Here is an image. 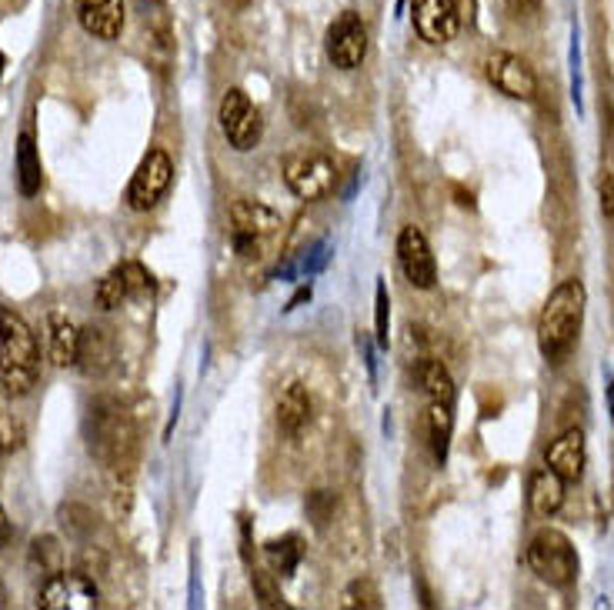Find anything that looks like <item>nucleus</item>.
I'll list each match as a JSON object with an SVG mask.
<instances>
[{
    "instance_id": "obj_11",
    "label": "nucleus",
    "mask_w": 614,
    "mask_h": 610,
    "mask_svg": "<svg viewBox=\"0 0 614 610\" xmlns=\"http://www.w3.org/2000/svg\"><path fill=\"white\" fill-rule=\"evenodd\" d=\"M484 70H488V80L501 94H508L511 100H534L538 97V77H534L531 64L511 50H494L484 60Z\"/></svg>"
},
{
    "instance_id": "obj_1",
    "label": "nucleus",
    "mask_w": 614,
    "mask_h": 610,
    "mask_svg": "<svg viewBox=\"0 0 614 610\" xmlns=\"http://www.w3.org/2000/svg\"><path fill=\"white\" fill-rule=\"evenodd\" d=\"M584 304H588V294H584V284L578 277L564 280V284L551 290L548 304H544L538 317V347L554 364L568 357L571 347L578 344V334L584 324Z\"/></svg>"
},
{
    "instance_id": "obj_12",
    "label": "nucleus",
    "mask_w": 614,
    "mask_h": 610,
    "mask_svg": "<svg viewBox=\"0 0 614 610\" xmlns=\"http://www.w3.org/2000/svg\"><path fill=\"white\" fill-rule=\"evenodd\" d=\"M398 264L404 270V277L411 280L414 287L431 290L434 280H438V264H434L431 244L428 237L421 234V227L408 224L398 237Z\"/></svg>"
},
{
    "instance_id": "obj_13",
    "label": "nucleus",
    "mask_w": 614,
    "mask_h": 610,
    "mask_svg": "<svg viewBox=\"0 0 614 610\" xmlns=\"http://www.w3.org/2000/svg\"><path fill=\"white\" fill-rule=\"evenodd\" d=\"M414 27L428 44H448L461 30L458 0H414Z\"/></svg>"
},
{
    "instance_id": "obj_10",
    "label": "nucleus",
    "mask_w": 614,
    "mask_h": 610,
    "mask_svg": "<svg viewBox=\"0 0 614 610\" xmlns=\"http://www.w3.org/2000/svg\"><path fill=\"white\" fill-rule=\"evenodd\" d=\"M328 57L338 70H358L368 57V27L354 10H344L328 27Z\"/></svg>"
},
{
    "instance_id": "obj_37",
    "label": "nucleus",
    "mask_w": 614,
    "mask_h": 610,
    "mask_svg": "<svg viewBox=\"0 0 614 610\" xmlns=\"http://www.w3.org/2000/svg\"><path fill=\"white\" fill-rule=\"evenodd\" d=\"M4 64H7V60H4V54H0V74H4Z\"/></svg>"
},
{
    "instance_id": "obj_33",
    "label": "nucleus",
    "mask_w": 614,
    "mask_h": 610,
    "mask_svg": "<svg viewBox=\"0 0 614 610\" xmlns=\"http://www.w3.org/2000/svg\"><path fill=\"white\" fill-rule=\"evenodd\" d=\"M11 537H14V527H11V520H7V510L0 507V550L11 544Z\"/></svg>"
},
{
    "instance_id": "obj_15",
    "label": "nucleus",
    "mask_w": 614,
    "mask_h": 610,
    "mask_svg": "<svg viewBox=\"0 0 614 610\" xmlns=\"http://www.w3.org/2000/svg\"><path fill=\"white\" fill-rule=\"evenodd\" d=\"M584 464H588V447H584V430L568 427L558 440L548 447V467L561 474L568 484H578L584 477Z\"/></svg>"
},
{
    "instance_id": "obj_2",
    "label": "nucleus",
    "mask_w": 614,
    "mask_h": 610,
    "mask_svg": "<svg viewBox=\"0 0 614 610\" xmlns=\"http://www.w3.org/2000/svg\"><path fill=\"white\" fill-rule=\"evenodd\" d=\"M41 377V350L34 330L14 307H0V384L11 397L31 394Z\"/></svg>"
},
{
    "instance_id": "obj_29",
    "label": "nucleus",
    "mask_w": 614,
    "mask_h": 610,
    "mask_svg": "<svg viewBox=\"0 0 614 610\" xmlns=\"http://www.w3.org/2000/svg\"><path fill=\"white\" fill-rule=\"evenodd\" d=\"M251 584H254L257 600H261V607H284L281 590H277V584L264 574L261 567H251Z\"/></svg>"
},
{
    "instance_id": "obj_3",
    "label": "nucleus",
    "mask_w": 614,
    "mask_h": 610,
    "mask_svg": "<svg viewBox=\"0 0 614 610\" xmlns=\"http://www.w3.org/2000/svg\"><path fill=\"white\" fill-rule=\"evenodd\" d=\"M91 454L111 470H127L134 460V424L117 400H97L87 414Z\"/></svg>"
},
{
    "instance_id": "obj_30",
    "label": "nucleus",
    "mask_w": 614,
    "mask_h": 610,
    "mask_svg": "<svg viewBox=\"0 0 614 610\" xmlns=\"http://www.w3.org/2000/svg\"><path fill=\"white\" fill-rule=\"evenodd\" d=\"M344 607H381V594L371 580H354L344 594Z\"/></svg>"
},
{
    "instance_id": "obj_17",
    "label": "nucleus",
    "mask_w": 614,
    "mask_h": 610,
    "mask_svg": "<svg viewBox=\"0 0 614 610\" xmlns=\"http://www.w3.org/2000/svg\"><path fill=\"white\" fill-rule=\"evenodd\" d=\"M274 417H277V427L291 437H297L307 427V420H311V397H307L301 380H291V384L281 387L274 404Z\"/></svg>"
},
{
    "instance_id": "obj_9",
    "label": "nucleus",
    "mask_w": 614,
    "mask_h": 610,
    "mask_svg": "<svg viewBox=\"0 0 614 610\" xmlns=\"http://www.w3.org/2000/svg\"><path fill=\"white\" fill-rule=\"evenodd\" d=\"M217 120H221L227 144L234 150H254L261 140V114L254 110L244 90H227L221 97V107H217Z\"/></svg>"
},
{
    "instance_id": "obj_21",
    "label": "nucleus",
    "mask_w": 614,
    "mask_h": 610,
    "mask_svg": "<svg viewBox=\"0 0 614 610\" xmlns=\"http://www.w3.org/2000/svg\"><path fill=\"white\" fill-rule=\"evenodd\" d=\"M414 374H418V384H421V390H424V394H428L431 400H441V404H454V380H451L448 367H444L441 360L424 357Z\"/></svg>"
},
{
    "instance_id": "obj_27",
    "label": "nucleus",
    "mask_w": 614,
    "mask_h": 610,
    "mask_svg": "<svg viewBox=\"0 0 614 610\" xmlns=\"http://www.w3.org/2000/svg\"><path fill=\"white\" fill-rule=\"evenodd\" d=\"M61 544H57L54 537H37L31 544V560L37 567H41V574H54V570H61Z\"/></svg>"
},
{
    "instance_id": "obj_31",
    "label": "nucleus",
    "mask_w": 614,
    "mask_h": 610,
    "mask_svg": "<svg viewBox=\"0 0 614 610\" xmlns=\"http://www.w3.org/2000/svg\"><path fill=\"white\" fill-rule=\"evenodd\" d=\"M598 194H601V214H604V220H614V174H611V170H601Z\"/></svg>"
},
{
    "instance_id": "obj_14",
    "label": "nucleus",
    "mask_w": 614,
    "mask_h": 610,
    "mask_svg": "<svg viewBox=\"0 0 614 610\" xmlns=\"http://www.w3.org/2000/svg\"><path fill=\"white\" fill-rule=\"evenodd\" d=\"M77 20L97 40H117L124 34L127 7L124 0H77Z\"/></svg>"
},
{
    "instance_id": "obj_22",
    "label": "nucleus",
    "mask_w": 614,
    "mask_h": 610,
    "mask_svg": "<svg viewBox=\"0 0 614 610\" xmlns=\"http://www.w3.org/2000/svg\"><path fill=\"white\" fill-rule=\"evenodd\" d=\"M428 430H431L434 460H438V464H444V460H448L451 430H454V414H451V404H441V400H431V407H428Z\"/></svg>"
},
{
    "instance_id": "obj_32",
    "label": "nucleus",
    "mask_w": 614,
    "mask_h": 610,
    "mask_svg": "<svg viewBox=\"0 0 614 610\" xmlns=\"http://www.w3.org/2000/svg\"><path fill=\"white\" fill-rule=\"evenodd\" d=\"M504 10L511 14V20H531L538 17L541 0H504Z\"/></svg>"
},
{
    "instance_id": "obj_20",
    "label": "nucleus",
    "mask_w": 614,
    "mask_h": 610,
    "mask_svg": "<svg viewBox=\"0 0 614 610\" xmlns=\"http://www.w3.org/2000/svg\"><path fill=\"white\" fill-rule=\"evenodd\" d=\"M44 187V167H41V154H37V144L31 134L17 137V190L24 197L41 194Z\"/></svg>"
},
{
    "instance_id": "obj_18",
    "label": "nucleus",
    "mask_w": 614,
    "mask_h": 610,
    "mask_svg": "<svg viewBox=\"0 0 614 610\" xmlns=\"http://www.w3.org/2000/svg\"><path fill=\"white\" fill-rule=\"evenodd\" d=\"M77 344H81V330L71 324V317L54 314L47 317V357L54 367H74L77 364Z\"/></svg>"
},
{
    "instance_id": "obj_25",
    "label": "nucleus",
    "mask_w": 614,
    "mask_h": 610,
    "mask_svg": "<svg viewBox=\"0 0 614 610\" xmlns=\"http://www.w3.org/2000/svg\"><path fill=\"white\" fill-rule=\"evenodd\" d=\"M124 300H131V294H127V284H124V274H121V264H117L111 274H107L101 284H97V304H101L104 310H114L121 307Z\"/></svg>"
},
{
    "instance_id": "obj_4",
    "label": "nucleus",
    "mask_w": 614,
    "mask_h": 610,
    "mask_svg": "<svg viewBox=\"0 0 614 610\" xmlns=\"http://www.w3.org/2000/svg\"><path fill=\"white\" fill-rule=\"evenodd\" d=\"M528 567L551 587L574 584V577H578V554H574L568 534H561L554 527L538 530L528 544Z\"/></svg>"
},
{
    "instance_id": "obj_5",
    "label": "nucleus",
    "mask_w": 614,
    "mask_h": 610,
    "mask_svg": "<svg viewBox=\"0 0 614 610\" xmlns=\"http://www.w3.org/2000/svg\"><path fill=\"white\" fill-rule=\"evenodd\" d=\"M281 227V214L261 204V200H234L231 204V237L237 254L247 260L261 257V247L281 234Z\"/></svg>"
},
{
    "instance_id": "obj_24",
    "label": "nucleus",
    "mask_w": 614,
    "mask_h": 610,
    "mask_svg": "<svg viewBox=\"0 0 614 610\" xmlns=\"http://www.w3.org/2000/svg\"><path fill=\"white\" fill-rule=\"evenodd\" d=\"M7 397L11 394L0 384V450H17L24 444V427H21V420L14 417V407Z\"/></svg>"
},
{
    "instance_id": "obj_16",
    "label": "nucleus",
    "mask_w": 614,
    "mask_h": 610,
    "mask_svg": "<svg viewBox=\"0 0 614 610\" xmlns=\"http://www.w3.org/2000/svg\"><path fill=\"white\" fill-rule=\"evenodd\" d=\"M117 347L114 337L104 327H84L81 330V344H77V364L87 377H104L114 367Z\"/></svg>"
},
{
    "instance_id": "obj_26",
    "label": "nucleus",
    "mask_w": 614,
    "mask_h": 610,
    "mask_svg": "<svg viewBox=\"0 0 614 610\" xmlns=\"http://www.w3.org/2000/svg\"><path fill=\"white\" fill-rule=\"evenodd\" d=\"M374 337L381 347L391 344V297L384 280H378V294H374Z\"/></svg>"
},
{
    "instance_id": "obj_34",
    "label": "nucleus",
    "mask_w": 614,
    "mask_h": 610,
    "mask_svg": "<svg viewBox=\"0 0 614 610\" xmlns=\"http://www.w3.org/2000/svg\"><path fill=\"white\" fill-rule=\"evenodd\" d=\"M608 407H611V420H614V384L608 387Z\"/></svg>"
},
{
    "instance_id": "obj_35",
    "label": "nucleus",
    "mask_w": 614,
    "mask_h": 610,
    "mask_svg": "<svg viewBox=\"0 0 614 610\" xmlns=\"http://www.w3.org/2000/svg\"><path fill=\"white\" fill-rule=\"evenodd\" d=\"M458 7L464 10V7H468V14H471V7H474V0H458Z\"/></svg>"
},
{
    "instance_id": "obj_36",
    "label": "nucleus",
    "mask_w": 614,
    "mask_h": 610,
    "mask_svg": "<svg viewBox=\"0 0 614 610\" xmlns=\"http://www.w3.org/2000/svg\"><path fill=\"white\" fill-rule=\"evenodd\" d=\"M7 604V590H4V584H0V607Z\"/></svg>"
},
{
    "instance_id": "obj_23",
    "label": "nucleus",
    "mask_w": 614,
    "mask_h": 610,
    "mask_svg": "<svg viewBox=\"0 0 614 610\" xmlns=\"http://www.w3.org/2000/svg\"><path fill=\"white\" fill-rule=\"evenodd\" d=\"M264 550H267V560H271L274 577H294L297 564H301V544H297V537L271 540Z\"/></svg>"
},
{
    "instance_id": "obj_6",
    "label": "nucleus",
    "mask_w": 614,
    "mask_h": 610,
    "mask_svg": "<svg viewBox=\"0 0 614 610\" xmlns=\"http://www.w3.org/2000/svg\"><path fill=\"white\" fill-rule=\"evenodd\" d=\"M284 184L294 197L321 200L334 190V164L321 154H291L281 167Z\"/></svg>"
},
{
    "instance_id": "obj_28",
    "label": "nucleus",
    "mask_w": 614,
    "mask_h": 610,
    "mask_svg": "<svg viewBox=\"0 0 614 610\" xmlns=\"http://www.w3.org/2000/svg\"><path fill=\"white\" fill-rule=\"evenodd\" d=\"M121 274H124V284H127V294L131 297H144L154 290V277L151 270L144 264H137V260H124L121 264Z\"/></svg>"
},
{
    "instance_id": "obj_8",
    "label": "nucleus",
    "mask_w": 614,
    "mask_h": 610,
    "mask_svg": "<svg viewBox=\"0 0 614 610\" xmlns=\"http://www.w3.org/2000/svg\"><path fill=\"white\" fill-rule=\"evenodd\" d=\"M101 600V590L87 574H67V570H54L47 574L41 584V594H37V604L44 610H91Z\"/></svg>"
},
{
    "instance_id": "obj_7",
    "label": "nucleus",
    "mask_w": 614,
    "mask_h": 610,
    "mask_svg": "<svg viewBox=\"0 0 614 610\" xmlns=\"http://www.w3.org/2000/svg\"><path fill=\"white\" fill-rule=\"evenodd\" d=\"M171 180H174V164L167 157V150L161 147L147 150L144 160L134 170L131 187H127V204H131V210H151L167 194Z\"/></svg>"
},
{
    "instance_id": "obj_19",
    "label": "nucleus",
    "mask_w": 614,
    "mask_h": 610,
    "mask_svg": "<svg viewBox=\"0 0 614 610\" xmlns=\"http://www.w3.org/2000/svg\"><path fill=\"white\" fill-rule=\"evenodd\" d=\"M564 490H568V480L561 474H554L551 467H541L531 474V487H528V500L531 510L538 517H551L564 507Z\"/></svg>"
}]
</instances>
